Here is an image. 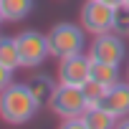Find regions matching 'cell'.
Masks as SVG:
<instances>
[{
	"label": "cell",
	"mask_w": 129,
	"mask_h": 129,
	"mask_svg": "<svg viewBox=\"0 0 129 129\" xmlns=\"http://www.w3.org/2000/svg\"><path fill=\"white\" fill-rule=\"evenodd\" d=\"M0 63L8 69H20V53H18V38L15 36H0Z\"/></svg>",
	"instance_id": "cell-11"
},
{
	"label": "cell",
	"mask_w": 129,
	"mask_h": 129,
	"mask_svg": "<svg viewBox=\"0 0 129 129\" xmlns=\"http://www.w3.org/2000/svg\"><path fill=\"white\" fill-rule=\"evenodd\" d=\"M86 30L81 23H56L46 38H48V51L53 58H66L74 53H81L86 48Z\"/></svg>",
	"instance_id": "cell-2"
},
{
	"label": "cell",
	"mask_w": 129,
	"mask_h": 129,
	"mask_svg": "<svg viewBox=\"0 0 129 129\" xmlns=\"http://www.w3.org/2000/svg\"><path fill=\"white\" fill-rule=\"evenodd\" d=\"M104 111H109L116 121L121 116H129V81H119L114 86H109V91L104 94V99L96 104Z\"/></svg>",
	"instance_id": "cell-8"
},
{
	"label": "cell",
	"mask_w": 129,
	"mask_h": 129,
	"mask_svg": "<svg viewBox=\"0 0 129 129\" xmlns=\"http://www.w3.org/2000/svg\"><path fill=\"white\" fill-rule=\"evenodd\" d=\"M124 8H126V10H129V0H124Z\"/></svg>",
	"instance_id": "cell-21"
},
{
	"label": "cell",
	"mask_w": 129,
	"mask_h": 129,
	"mask_svg": "<svg viewBox=\"0 0 129 129\" xmlns=\"http://www.w3.org/2000/svg\"><path fill=\"white\" fill-rule=\"evenodd\" d=\"M36 8V0H3V10H5V20L18 23L23 18H28Z\"/></svg>",
	"instance_id": "cell-13"
},
{
	"label": "cell",
	"mask_w": 129,
	"mask_h": 129,
	"mask_svg": "<svg viewBox=\"0 0 129 129\" xmlns=\"http://www.w3.org/2000/svg\"><path fill=\"white\" fill-rule=\"evenodd\" d=\"M13 84V69H8L5 63H0V91H5Z\"/></svg>",
	"instance_id": "cell-16"
},
{
	"label": "cell",
	"mask_w": 129,
	"mask_h": 129,
	"mask_svg": "<svg viewBox=\"0 0 129 129\" xmlns=\"http://www.w3.org/2000/svg\"><path fill=\"white\" fill-rule=\"evenodd\" d=\"M84 124H86V129H111V126H116V119L109 111H104L101 106H89L84 111Z\"/></svg>",
	"instance_id": "cell-12"
},
{
	"label": "cell",
	"mask_w": 129,
	"mask_h": 129,
	"mask_svg": "<svg viewBox=\"0 0 129 129\" xmlns=\"http://www.w3.org/2000/svg\"><path fill=\"white\" fill-rule=\"evenodd\" d=\"M81 91H84V96H86L89 106H96V104L104 99V94L109 91V86H104V84H101V81H96V79H89V81L81 86Z\"/></svg>",
	"instance_id": "cell-14"
},
{
	"label": "cell",
	"mask_w": 129,
	"mask_h": 129,
	"mask_svg": "<svg viewBox=\"0 0 129 129\" xmlns=\"http://www.w3.org/2000/svg\"><path fill=\"white\" fill-rule=\"evenodd\" d=\"M15 38H18V53H20V69H38L41 63L51 56L46 33L23 30Z\"/></svg>",
	"instance_id": "cell-5"
},
{
	"label": "cell",
	"mask_w": 129,
	"mask_h": 129,
	"mask_svg": "<svg viewBox=\"0 0 129 129\" xmlns=\"http://www.w3.org/2000/svg\"><path fill=\"white\" fill-rule=\"evenodd\" d=\"M116 126H121V129H129V116H121V119L116 121Z\"/></svg>",
	"instance_id": "cell-17"
},
{
	"label": "cell",
	"mask_w": 129,
	"mask_h": 129,
	"mask_svg": "<svg viewBox=\"0 0 129 129\" xmlns=\"http://www.w3.org/2000/svg\"><path fill=\"white\" fill-rule=\"evenodd\" d=\"M58 84H69V86H84L91 79V56L89 53H74L66 58H58V69H56Z\"/></svg>",
	"instance_id": "cell-7"
},
{
	"label": "cell",
	"mask_w": 129,
	"mask_h": 129,
	"mask_svg": "<svg viewBox=\"0 0 129 129\" xmlns=\"http://www.w3.org/2000/svg\"><path fill=\"white\" fill-rule=\"evenodd\" d=\"M41 99L30 91L28 84H10L5 91H0V119L5 124L20 126L28 124L41 111Z\"/></svg>",
	"instance_id": "cell-1"
},
{
	"label": "cell",
	"mask_w": 129,
	"mask_h": 129,
	"mask_svg": "<svg viewBox=\"0 0 129 129\" xmlns=\"http://www.w3.org/2000/svg\"><path fill=\"white\" fill-rule=\"evenodd\" d=\"M114 30L121 33V36H129V10L126 8H119L116 20H114Z\"/></svg>",
	"instance_id": "cell-15"
},
{
	"label": "cell",
	"mask_w": 129,
	"mask_h": 129,
	"mask_svg": "<svg viewBox=\"0 0 129 129\" xmlns=\"http://www.w3.org/2000/svg\"><path fill=\"white\" fill-rule=\"evenodd\" d=\"M89 56L96 58V61H106V63H114V66H121V63L126 61L124 36L116 33V30L94 36V41H91V46H89Z\"/></svg>",
	"instance_id": "cell-6"
},
{
	"label": "cell",
	"mask_w": 129,
	"mask_h": 129,
	"mask_svg": "<svg viewBox=\"0 0 129 129\" xmlns=\"http://www.w3.org/2000/svg\"><path fill=\"white\" fill-rule=\"evenodd\" d=\"M104 3H109V5H114V8H124V0H104Z\"/></svg>",
	"instance_id": "cell-18"
},
{
	"label": "cell",
	"mask_w": 129,
	"mask_h": 129,
	"mask_svg": "<svg viewBox=\"0 0 129 129\" xmlns=\"http://www.w3.org/2000/svg\"><path fill=\"white\" fill-rule=\"evenodd\" d=\"M91 79L101 81L104 86H114V84L121 81V74H119V66H114V63L91 58Z\"/></svg>",
	"instance_id": "cell-10"
},
{
	"label": "cell",
	"mask_w": 129,
	"mask_h": 129,
	"mask_svg": "<svg viewBox=\"0 0 129 129\" xmlns=\"http://www.w3.org/2000/svg\"><path fill=\"white\" fill-rule=\"evenodd\" d=\"M5 20V10H3V0H0V23Z\"/></svg>",
	"instance_id": "cell-19"
},
{
	"label": "cell",
	"mask_w": 129,
	"mask_h": 129,
	"mask_svg": "<svg viewBox=\"0 0 129 129\" xmlns=\"http://www.w3.org/2000/svg\"><path fill=\"white\" fill-rule=\"evenodd\" d=\"M48 109L58 116V119H71V116H84V111L89 109V101L81 91V86H69V84H58Z\"/></svg>",
	"instance_id": "cell-4"
},
{
	"label": "cell",
	"mask_w": 129,
	"mask_h": 129,
	"mask_svg": "<svg viewBox=\"0 0 129 129\" xmlns=\"http://www.w3.org/2000/svg\"><path fill=\"white\" fill-rule=\"evenodd\" d=\"M124 81H129V61H126V69H124Z\"/></svg>",
	"instance_id": "cell-20"
},
{
	"label": "cell",
	"mask_w": 129,
	"mask_h": 129,
	"mask_svg": "<svg viewBox=\"0 0 129 129\" xmlns=\"http://www.w3.org/2000/svg\"><path fill=\"white\" fill-rule=\"evenodd\" d=\"M28 86H30V91L41 99V104L48 106V101H51V96H53V91H56V86H58V79H53L51 74H38V76H33V79L28 81Z\"/></svg>",
	"instance_id": "cell-9"
},
{
	"label": "cell",
	"mask_w": 129,
	"mask_h": 129,
	"mask_svg": "<svg viewBox=\"0 0 129 129\" xmlns=\"http://www.w3.org/2000/svg\"><path fill=\"white\" fill-rule=\"evenodd\" d=\"M119 8L104 3V0H86L79 10V23L84 25V30L89 36H101L114 30V20H116Z\"/></svg>",
	"instance_id": "cell-3"
}]
</instances>
